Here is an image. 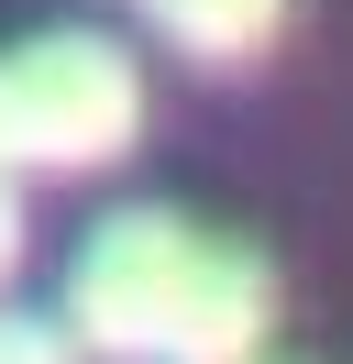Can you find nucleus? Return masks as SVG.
<instances>
[{
  "label": "nucleus",
  "mask_w": 353,
  "mask_h": 364,
  "mask_svg": "<svg viewBox=\"0 0 353 364\" xmlns=\"http://www.w3.org/2000/svg\"><path fill=\"white\" fill-rule=\"evenodd\" d=\"M188 265H199V232L166 221V210L100 221L78 243V265H66V331L100 364H166V320H176Z\"/></svg>",
  "instance_id": "2"
},
{
  "label": "nucleus",
  "mask_w": 353,
  "mask_h": 364,
  "mask_svg": "<svg viewBox=\"0 0 353 364\" xmlns=\"http://www.w3.org/2000/svg\"><path fill=\"white\" fill-rule=\"evenodd\" d=\"M144 133V77L100 33H33L0 55V166L11 177H88Z\"/></svg>",
  "instance_id": "1"
},
{
  "label": "nucleus",
  "mask_w": 353,
  "mask_h": 364,
  "mask_svg": "<svg viewBox=\"0 0 353 364\" xmlns=\"http://www.w3.org/2000/svg\"><path fill=\"white\" fill-rule=\"evenodd\" d=\"M11 265H22V177L0 166V287H11Z\"/></svg>",
  "instance_id": "6"
},
{
  "label": "nucleus",
  "mask_w": 353,
  "mask_h": 364,
  "mask_svg": "<svg viewBox=\"0 0 353 364\" xmlns=\"http://www.w3.org/2000/svg\"><path fill=\"white\" fill-rule=\"evenodd\" d=\"M132 11H154V0H132Z\"/></svg>",
  "instance_id": "7"
},
{
  "label": "nucleus",
  "mask_w": 353,
  "mask_h": 364,
  "mask_svg": "<svg viewBox=\"0 0 353 364\" xmlns=\"http://www.w3.org/2000/svg\"><path fill=\"white\" fill-rule=\"evenodd\" d=\"M265 331H276V276L243 243H199L176 320H166V364H254Z\"/></svg>",
  "instance_id": "3"
},
{
  "label": "nucleus",
  "mask_w": 353,
  "mask_h": 364,
  "mask_svg": "<svg viewBox=\"0 0 353 364\" xmlns=\"http://www.w3.org/2000/svg\"><path fill=\"white\" fill-rule=\"evenodd\" d=\"M144 23L166 33L176 55H199V67H254L287 33V0H154Z\"/></svg>",
  "instance_id": "4"
},
{
  "label": "nucleus",
  "mask_w": 353,
  "mask_h": 364,
  "mask_svg": "<svg viewBox=\"0 0 353 364\" xmlns=\"http://www.w3.org/2000/svg\"><path fill=\"white\" fill-rule=\"evenodd\" d=\"M88 342L66 331V320H22V309H0V364H78Z\"/></svg>",
  "instance_id": "5"
}]
</instances>
